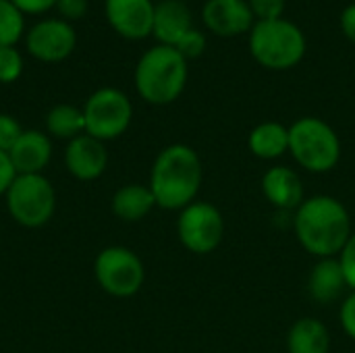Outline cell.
<instances>
[{"label":"cell","instance_id":"1","mask_svg":"<svg viewBox=\"0 0 355 353\" xmlns=\"http://www.w3.org/2000/svg\"><path fill=\"white\" fill-rule=\"evenodd\" d=\"M293 231L300 246L318 260L337 258L354 235L345 204L333 196L306 198L295 210Z\"/></svg>","mask_w":355,"mask_h":353},{"label":"cell","instance_id":"2","mask_svg":"<svg viewBox=\"0 0 355 353\" xmlns=\"http://www.w3.org/2000/svg\"><path fill=\"white\" fill-rule=\"evenodd\" d=\"M204 181V166L198 152L185 144H171L156 156L148 187L156 206L164 210H183L196 202Z\"/></svg>","mask_w":355,"mask_h":353},{"label":"cell","instance_id":"3","mask_svg":"<svg viewBox=\"0 0 355 353\" xmlns=\"http://www.w3.org/2000/svg\"><path fill=\"white\" fill-rule=\"evenodd\" d=\"M187 83V60L173 46H154L137 62V94L156 106L175 102Z\"/></svg>","mask_w":355,"mask_h":353},{"label":"cell","instance_id":"4","mask_svg":"<svg viewBox=\"0 0 355 353\" xmlns=\"http://www.w3.org/2000/svg\"><path fill=\"white\" fill-rule=\"evenodd\" d=\"M306 35L304 31L285 19L258 21L250 31V52L266 69L287 71L306 54Z\"/></svg>","mask_w":355,"mask_h":353},{"label":"cell","instance_id":"5","mask_svg":"<svg viewBox=\"0 0 355 353\" xmlns=\"http://www.w3.org/2000/svg\"><path fill=\"white\" fill-rule=\"evenodd\" d=\"M289 154L308 173H329L341 160V139L318 117H302L289 127Z\"/></svg>","mask_w":355,"mask_h":353},{"label":"cell","instance_id":"6","mask_svg":"<svg viewBox=\"0 0 355 353\" xmlns=\"http://www.w3.org/2000/svg\"><path fill=\"white\" fill-rule=\"evenodd\" d=\"M10 218L25 229L48 225L56 210V191L44 175H17L4 193Z\"/></svg>","mask_w":355,"mask_h":353},{"label":"cell","instance_id":"7","mask_svg":"<svg viewBox=\"0 0 355 353\" xmlns=\"http://www.w3.org/2000/svg\"><path fill=\"white\" fill-rule=\"evenodd\" d=\"M94 277L112 298H133L146 281L141 258L125 246H108L94 260Z\"/></svg>","mask_w":355,"mask_h":353},{"label":"cell","instance_id":"8","mask_svg":"<svg viewBox=\"0 0 355 353\" xmlns=\"http://www.w3.org/2000/svg\"><path fill=\"white\" fill-rule=\"evenodd\" d=\"M83 117H85V133L100 139V141H110L121 137L133 119V106L127 94L114 87H102L94 92L85 106H83Z\"/></svg>","mask_w":355,"mask_h":353},{"label":"cell","instance_id":"9","mask_svg":"<svg viewBox=\"0 0 355 353\" xmlns=\"http://www.w3.org/2000/svg\"><path fill=\"white\" fill-rule=\"evenodd\" d=\"M177 235L181 246L198 256L212 254L225 237V218L210 202H191L179 212Z\"/></svg>","mask_w":355,"mask_h":353},{"label":"cell","instance_id":"10","mask_svg":"<svg viewBox=\"0 0 355 353\" xmlns=\"http://www.w3.org/2000/svg\"><path fill=\"white\" fill-rule=\"evenodd\" d=\"M77 44V33L67 21L48 19L31 27L27 35V50L44 62L64 60Z\"/></svg>","mask_w":355,"mask_h":353},{"label":"cell","instance_id":"11","mask_svg":"<svg viewBox=\"0 0 355 353\" xmlns=\"http://www.w3.org/2000/svg\"><path fill=\"white\" fill-rule=\"evenodd\" d=\"M64 166L77 181H96L108 166V152L104 141L87 133L71 139L64 148Z\"/></svg>","mask_w":355,"mask_h":353},{"label":"cell","instance_id":"12","mask_svg":"<svg viewBox=\"0 0 355 353\" xmlns=\"http://www.w3.org/2000/svg\"><path fill=\"white\" fill-rule=\"evenodd\" d=\"M154 8L150 0H106L110 25L129 40H141L152 33Z\"/></svg>","mask_w":355,"mask_h":353},{"label":"cell","instance_id":"13","mask_svg":"<svg viewBox=\"0 0 355 353\" xmlns=\"http://www.w3.org/2000/svg\"><path fill=\"white\" fill-rule=\"evenodd\" d=\"M202 19L216 35H239L252 31L254 12L245 0H208L202 10Z\"/></svg>","mask_w":355,"mask_h":353},{"label":"cell","instance_id":"14","mask_svg":"<svg viewBox=\"0 0 355 353\" xmlns=\"http://www.w3.org/2000/svg\"><path fill=\"white\" fill-rule=\"evenodd\" d=\"M8 158L17 175H44V169L52 158L50 135L37 129L23 131L17 144L10 148Z\"/></svg>","mask_w":355,"mask_h":353},{"label":"cell","instance_id":"15","mask_svg":"<svg viewBox=\"0 0 355 353\" xmlns=\"http://www.w3.org/2000/svg\"><path fill=\"white\" fill-rule=\"evenodd\" d=\"M262 193L279 210H297L304 204L302 177L289 166H272L262 175Z\"/></svg>","mask_w":355,"mask_h":353},{"label":"cell","instance_id":"16","mask_svg":"<svg viewBox=\"0 0 355 353\" xmlns=\"http://www.w3.org/2000/svg\"><path fill=\"white\" fill-rule=\"evenodd\" d=\"M345 289L349 287L339 258H320L312 266V273L308 277V291L314 302L329 306L337 302L345 293Z\"/></svg>","mask_w":355,"mask_h":353},{"label":"cell","instance_id":"17","mask_svg":"<svg viewBox=\"0 0 355 353\" xmlns=\"http://www.w3.org/2000/svg\"><path fill=\"white\" fill-rule=\"evenodd\" d=\"M191 27V12L181 0H162L154 8L152 33L162 46H177Z\"/></svg>","mask_w":355,"mask_h":353},{"label":"cell","instance_id":"18","mask_svg":"<svg viewBox=\"0 0 355 353\" xmlns=\"http://www.w3.org/2000/svg\"><path fill=\"white\" fill-rule=\"evenodd\" d=\"M110 208L116 218H121L125 223H137V221L146 218L156 208V200L148 185L129 183L114 191V196L110 200Z\"/></svg>","mask_w":355,"mask_h":353},{"label":"cell","instance_id":"19","mask_svg":"<svg viewBox=\"0 0 355 353\" xmlns=\"http://www.w3.org/2000/svg\"><path fill=\"white\" fill-rule=\"evenodd\" d=\"M248 148L260 160H277L289 152V127L277 121L260 123L250 131Z\"/></svg>","mask_w":355,"mask_h":353},{"label":"cell","instance_id":"20","mask_svg":"<svg viewBox=\"0 0 355 353\" xmlns=\"http://www.w3.org/2000/svg\"><path fill=\"white\" fill-rule=\"evenodd\" d=\"M287 352L289 353H329L331 335L327 325L318 318H300L291 325L287 333Z\"/></svg>","mask_w":355,"mask_h":353},{"label":"cell","instance_id":"21","mask_svg":"<svg viewBox=\"0 0 355 353\" xmlns=\"http://www.w3.org/2000/svg\"><path fill=\"white\" fill-rule=\"evenodd\" d=\"M46 129L50 137L71 141L85 133L83 110L73 104H56L46 114Z\"/></svg>","mask_w":355,"mask_h":353},{"label":"cell","instance_id":"22","mask_svg":"<svg viewBox=\"0 0 355 353\" xmlns=\"http://www.w3.org/2000/svg\"><path fill=\"white\" fill-rule=\"evenodd\" d=\"M23 33V15L10 0H0V48L12 46Z\"/></svg>","mask_w":355,"mask_h":353},{"label":"cell","instance_id":"23","mask_svg":"<svg viewBox=\"0 0 355 353\" xmlns=\"http://www.w3.org/2000/svg\"><path fill=\"white\" fill-rule=\"evenodd\" d=\"M23 71V60L21 54L12 48H0V83H12L21 77Z\"/></svg>","mask_w":355,"mask_h":353},{"label":"cell","instance_id":"24","mask_svg":"<svg viewBox=\"0 0 355 353\" xmlns=\"http://www.w3.org/2000/svg\"><path fill=\"white\" fill-rule=\"evenodd\" d=\"M175 48H177V52H179L185 60H191V58H198V56L204 54V50H206V37H204L202 31L189 29V31L179 40V44H177Z\"/></svg>","mask_w":355,"mask_h":353},{"label":"cell","instance_id":"25","mask_svg":"<svg viewBox=\"0 0 355 353\" xmlns=\"http://www.w3.org/2000/svg\"><path fill=\"white\" fill-rule=\"evenodd\" d=\"M23 127L19 121L10 114H0V150L10 152V148L17 144V139L23 135Z\"/></svg>","mask_w":355,"mask_h":353},{"label":"cell","instance_id":"26","mask_svg":"<svg viewBox=\"0 0 355 353\" xmlns=\"http://www.w3.org/2000/svg\"><path fill=\"white\" fill-rule=\"evenodd\" d=\"M248 4H250L254 17H258V21L281 19V15L285 10V0H250Z\"/></svg>","mask_w":355,"mask_h":353},{"label":"cell","instance_id":"27","mask_svg":"<svg viewBox=\"0 0 355 353\" xmlns=\"http://www.w3.org/2000/svg\"><path fill=\"white\" fill-rule=\"evenodd\" d=\"M347 281V287L355 291V233L349 237V241L345 243V248L341 250V254L337 256Z\"/></svg>","mask_w":355,"mask_h":353},{"label":"cell","instance_id":"28","mask_svg":"<svg viewBox=\"0 0 355 353\" xmlns=\"http://www.w3.org/2000/svg\"><path fill=\"white\" fill-rule=\"evenodd\" d=\"M339 318H341V327H343L345 335L355 341V291H352L343 300L341 310H339Z\"/></svg>","mask_w":355,"mask_h":353},{"label":"cell","instance_id":"29","mask_svg":"<svg viewBox=\"0 0 355 353\" xmlns=\"http://www.w3.org/2000/svg\"><path fill=\"white\" fill-rule=\"evenodd\" d=\"M15 177H17V171H15L10 158H8V152L0 150V196L6 193V189L10 187Z\"/></svg>","mask_w":355,"mask_h":353},{"label":"cell","instance_id":"30","mask_svg":"<svg viewBox=\"0 0 355 353\" xmlns=\"http://www.w3.org/2000/svg\"><path fill=\"white\" fill-rule=\"evenodd\" d=\"M56 8L67 19H79L87 10V0H58Z\"/></svg>","mask_w":355,"mask_h":353},{"label":"cell","instance_id":"31","mask_svg":"<svg viewBox=\"0 0 355 353\" xmlns=\"http://www.w3.org/2000/svg\"><path fill=\"white\" fill-rule=\"evenodd\" d=\"M21 12H31V15H40L52 6H56L58 0H10Z\"/></svg>","mask_w":355,"mask_h":353},{"label":"cell","instance_id":"32","mask_svg":"<svg viewBox=\"0 0 355 353\" xmlns=\"http://www.w3.org/2000/svg\"><path fill=\"white\" fill-rule=\"evenodd\" d=\"M341 29H343L345 37L352 40L355 44V2L343 10V15H341Z\"/></svg>","mask_w":355,"mask_h":353}]
</instances>
